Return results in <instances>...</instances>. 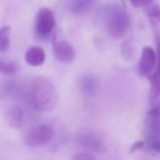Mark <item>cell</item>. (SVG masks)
I'll return each mask as SVG.
<instances>
[{
	"mask_svg": "<svg viewBox=\"0 0 160 160\" xmlns=\"http://www.w3.org/2000/svg\"><path fill=\"white\" fill-rule=\"evenodd\" d=\"M152 1L154 0H130V2L134 5V6H136V8H139V6H149L150 4H152Z\"/></svg>",
	"mask_w": 160,
	"mask_h": 160,
	"instance_id": "obj_15",
	"label": "cell"
},
{
	"mask_svg": "<svg viewBox=\"0 0 160 160\" xmlns=\"http://www.w3.org/2000/svg\"><path fill=\"white\" fill-rule=\"evenodd\" d=\"M54 54H55V58L61 62H70L75 58V50H74L72 45L64 40L55 44Z\"/></svg>",
	"mask_w": 160,
	"mask_h": 160,
	"instance_id": "obj_7",
	"label": "cell"
},
{
	"mask_svg": "<svg viewBox=\"0 0 160 160\" xmlns=\"http://www.w3.org/2000/svg\"><path fill=\"white\" fill-rule=\"evenodd\" d=\"M158 65V55L155 50L150 46H145L141 51L139 61V71L144 76H151Z\"/></svg>",
	"mask_w": 160,
	"mask_h": 160,
	"instance_id": "obj_5",
	"label": "cell"
},
{
	"mask_svg": "<svg viewBox=\"0 0 160 160\" xmlns=\"http://www.w3.org/2000/svg\"><path fill=\"white\" fill-rule=\"evenodd\" d=\"M95 1L96 0H69V9L72 14L82 15L94 6Z\"/></svg>",
	"mask_w": 160,
	"mask_h": 160,
	"instance_id": "obj_11",
	"label": "cell"
},
{
	"mask_svg": "<svg viewBox=\"0 0 160 160\" xmlns=\"http://www.w3.org/2000/svg\"><path fill=\"white\" fill-rule=\"evenodd\" d=\"M72 160H95V158L91 156V155L88 154V152H79V154H76V155L74 156Z\"/></svg>",
	"mask_w": 160,
	"mask_h": 160,
	"instance_id": "obj_16",
	"label": "cell"
},
{
	"mask_svg": "<svg viewBox=\"0 0 160 160\" xmlns=\"http://www.w3.org/2000/svg\"><path fill=\"white\" fill-rule=\"evenodd\" d=\"M100 19L106 31L114 38H121L130 28V18L128 12L116 4H109L101 8Z\"/></svg>",
	"mask_w": 160,
	"mask_h": 160,
	"instance_id": "obj_2",
	"label": "cell"
},
{
	"mask_svg": "<svg viewBox=\"0 0 160 160\" xmlns=\"http://www.w3.org/2000/svg\"><path fill=\"white\" fill-rule=\"evenodd\" d=\"M10 32L11 29L9 25L0 28V52H5L10 46Z\"/></svg>",
	"mask_w": 160,
	"mask_h": 160,
	"instance_id": "obj_12",
	"label": "cell"
},
{
	"mask_svg": "<svg viewBox=\"0 0 160 160\" xmlns=\"http://www.w3.org/2000/svg\"><path fill=\"white\" fill-rule=\"evenodd\" d=\"M55 28V16L54 12L48 8H41L35 18V30L39 36H49Z\"/></svg>",
	"mask_w": 160,
	"mask_h": 160,
	"instance_id": "obj_4",
	"label": "cell"
},
{
	"mask_svg": "<svg viewBox=\"0 0 160 160\" xmlns=\"http://www.w3.org/2000/svg\"><path fill=\"white\" fill-rule=\"evenodd\" d=\"M159 138H160V130H159Z\"/></svg>",
	"mask_w": 160,
	"mask_h": 160,
	"instance_id": "obj_17",
	"label": "cell"
},
{
	"mask_svg": "<svg viewBox=\"0 0 160 160\" xmlns=\"http://www.w3.org/2000/svg\"><path fill=\"white\" fill-rule=\"evenodd\" d=\"M0 71L5 74H12L15 71V64L9 61H1L0 60Z\"/></svg>",
	"mask_w": 160,
	"mask_h": 160,
	"instance_id": "obj_14",
	"label": "cell"
},
{
	"mask_svg": "<svg viewBox=\"0 0 160 160\" xmlns=\"http://www.w3.org/2000/svg\"><path fill=\"white\" fill-rule=\"evenodd\" d=\"M54 136H55V131L51 126L46 124H39L26 131L24 140L26 145L35 148L49 144L54 139Z\"/></svg>",
	"mask_w": 160,
	"mask_h": 160,
	"instance_id": "obj_3",
	"label": "cell"
},
{
	"mask_svg": "<svg viewBox=\"0 0 160 160\" xmlns=\"http://www.w3.org/2000/svg\"><path fill=\"white\" fill-rule=\"evenodd\" d=\"M79 89L84 95L94 96L99 90V81L92 75H84L79 79Z\"/></svg>",
	"mask_w": 160,
	"mask_h": 160,
	"instance_id": "obj_8",
	"label": "cell"
},
{
	"mask_svg": "<svg viewBox=\"0 0 160 160\" xmlns=\"http://www.w3.org/2000/svg\"><path fill=\"white\" fill-rule=\"evenodd\" d=\"M25 96L29 105L38 111H50L59 101L54 84L44 76H36L30 81Z\"/></svg>",
	"mask_w": 160,
	"mask_h": 160,
	"instance_id": "obj_1",
	"label": "cell"
},
{
	"mask_svg": "<svg viewBox=\"0 0 160 160\" xmlns=\"http://www.w3.org/2000/svg\"><path fill=\"white\" fill-rule=\"evenodd\" d=\"M6 120L9 122V125L14 129H19L25 120V114L24 110L20 106H11L6 111Z\"/></svg>",
	"mask_w": 160,
	"mask_h": 160,
	"instance_id": "obj_10",
	"label": "cell"
},
{
	"mask_svg": "<svg viewBox=\"0 0 160 160\" xmlns=\"http://www.w3.org/2000/svg\"><path fill=\"white\" fill-rule=\"evenodd\" d=\"M78 142L91 151H99L102 149V140L92 131H81L78 135Z\"/></svg>",
	"mask_w": 160,
	"mask_h": 160,
	"instance_id": "obj_6",
	"label": "cell"
},
{
	"mask_svg": "<svg viewBox=\"0 0 160 160\" xmlns=\"http://www.w3.org/2000/svg\"><path fill=\"white\" fill-rule=\"evenodd\" d=\"M25 61L30 66H40L45 61V51L40 46H31L25 52Z\"/></svg>",
	"mask_w": 160,
	"mask_h": 160,
	"instance_id": "obj_9",
	"label": "cell"
},
{
	"mask_svg": "<svg viewBox=\"0 0 160 160\" xmlns=\"http://www.w3.org/2000/svg\"><path fill=\"white\" fill-rule=\"evenodd\" d=\"M146 12L152 21H160V6L158 4H150L146 6Z\"/></svg>",
	"mask_w": 160,
	"mask_h": 160,
	"instance_id": "obj_13",
	"label": "cell"
}]
</instances>
